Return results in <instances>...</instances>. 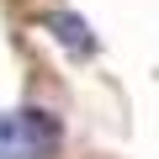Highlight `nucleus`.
I'll use <instances>...</instances> for the list:
<instances>
[{
    "label": "nucleus",
    "mask_w": 159,
    "mask_h": 159,
    "mask_svg": "<svg viewBox=\"0 0 159 159\" xmlns=\"http://www.w3.org/2000/svg\"><path fill=\"white\" fill-rule=\"evenodd\" d=\"M64 148V122L37 106L0 111V159H53Z\"/></svg>",
    "instance_id": "f257e3e1"
},
{
    "label": "nucleus",
    "mask_w": 159,
    "mask_h": 159,
    "mask_svg": "<svg viewBox=\"0 0 159 159\" xmlns=\"http://www.w3.org/2000/svg\"><path fill=\"white\" fill-rule=\"evenodd\" d=\"M43 27H48V32H53L69 53H80V58H85V53H96V37H90V27L80 21V16H64V11H58V16H48Z\"/></svg>",
    "instance_id": "f03ea898"
}]
</instances>
